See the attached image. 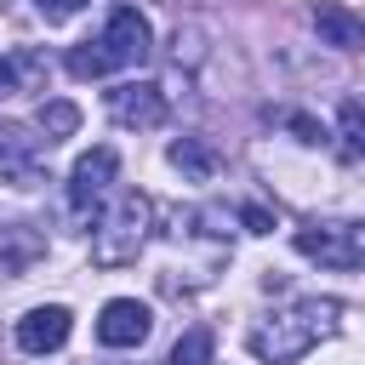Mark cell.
<instances>
[{"label":"cell","mask_w":365,"mask_h":365,"mask_svg":"<svg viewBox=\"0 0 365 365\" xmlns=\"http://www.w3.org/2000/svg\"><path fill=\"white\" fill-rule=\"evenodd\" d=\"M68 331H74V314L63 302H46V308H29L17 319V348L23 354H57L68 342Z\"/></svg>","instance_id":"obj_6"},{"label":"cell","mask_w":365,"mask_h":365,"mask_svg":"<svg viewBox=\"0 0 365 365\" xmlns=\"http://www.w3.org/2000/svg\"><path fill=\"white\" fill-rule=\"evenodd\" d=\"M291 131H297V137H302V143H319V125H314V120H308V114H291Z\"/></svg>","instance_id":"obj_18"},{"label":"cell","mask_w":365,"mask_h":365,"mask_svg":"<svg viewBox=\"0 0 365 365\" xmlns=\"http://www.w3.org/2000/svg\"><path fill=\"white\" fill-rule=\"evenodd\" d=\"M103 51H108V63L120 68H137V63H148V51H154V29H148V17L137 11V6H120L114 17H108V29H103Z\"/></svg>","instance_id":"obj_3"},{"label":"cell","mask_w":365,"mask_h":365,"mask_svg":"<svg viewBox=\"0 0 365 365\" xmlns=\"http://www.w3.org/2000/svg\"><path fill=\"white\" fill-rule=\"evenodd\" d=\"M148 217H154L148 194H120V200H114V211L103 217L97 240H91V262H103V268L131 262V257L143 251V240H148Z\"/></svg>","instance_id":"obj_2"},{"label":"cell","mask_w":365,"mask_h":365,"mask_svg":"<svg viewBox=\"0 0 365 365\" xmlns=\"http://www.w3.org/2000/svg\"><path fill=\"white\" fill-rule=\"evenodd\" d=\"M74 125H80V108L74 103H63V97L57 103H40V131L46 137H68Z\"/></svg>","instance_id":"obj_15"},{"label":"cell","mask_w":365,"mask_h":365,"mask_svg":"<svg viewBox=\"0 0 365 365\" xmlns=\"http://www.w3.org/2000/svg\"><path fill=\"white\" fill-rule=\"evenodd\" d=\"M336 125H342V148H348V154H365V103H359V97L342 103Z\"/></svg>","instance_id":"obj_14"},{"label":"cell","mask_w":365,"mask_h":365,"mask_svg":"<svg viewBox=\"0 0 365 365\" xmlns=\"http://www.w3.org/2000/svg\"><path fill=\"white\" fill-rule=\"evenodd\" d=\"M331 319H336V302H302V308L279 314L274 325H262V331L251 336V354L268 359V365H297V359L331 331Z\"/></svg>","instance_id":"obj_1"},{"label":"cell","mask_w":365,"mask_h":365,"mask_svg":"<svg viewBox=\"0 0 365 365\" xmlns=\"http://www.w3.org/2000/svg\"><path fill=\"white\" fill-rule=\"evenodd\" d=\"M23 148V131H11V125H0V160H11Z\"/></svg>","instance_id":"obj_19"},{"label":"cell","mask_w":365,"mask_h":365,"mask_svg":"<svg viewBox=\"0 0 365 365\" xmlns=\"http://www.w3.org/2000/svg\"><path fill=\"white\" fill-rule=\"evenodd\" d=\"M108 114H114L125 131H154V125H165V91L148 86V80L114 86V91H108Z\"/></svg>","instance_id":"obj_5"},{"label":"cell","mask_w":365,"mask_h":365,"mask_svg":"<svg viewBox=\"0 0 365 365\" xmlns=\"http://www.w3.org/2000/svg\"><path fill=\"white\" fill-rule=\"evenodd\" d=\"M114 148H91V154H80L74 160V171H68V205L86 217L103 194H108V182H114Z\"/></svg>","instance_id":"obj_7"},{"label":"cell","mask_w":365,"mask_h":365,"mask_svg":"<svg viewBox=\"0 0 365 365\" xmlns=\"http://www.w3.org/2000/svg\"><path fill=\"white\" fill-rule=\"evenodd\" d=\"M148 331H154V314H148V302H137V297H114V302H103V314H97V342H103V348H143Z\"/></svg>","instance_id":"obj_4"},{"label":"cell","mask_w":365,"mask_h":365,"mask_svg":"<svg viewBox=\"0 0 365 365\" xmlns=\"http://www.w3.org/2000/svg\"><path fill=\"white\" fill-rule=\"evenodd\" d=\"M171 165H177V171H188L194 182H205V177L217 171V154H211L200 137H182V143H171Z\"/></svg>","instance_id":"obj_11"},{"label":"cell","mask_w":365,"mask_h":365,"mask_svg":"<svg viewBox=\"0 0 365 365\" xmlns=\"http://www.w3.org/2000/svg\"><path fill=\"white\" fill-rule=\"evenodd\" d=\"M354 234V251H359V262H365V228H348Z\"/></svg>","instance_id":"obj_21"},{"label":"cell","mask_w":365,"mask_h":365,"mask_svg":"<svg viewBox=\"0 0 365 365\" xmlns=\"http://www.w3.org/2000/svg\"><path fill=\"white\" fill-rule=\"evenodd\" d=\"M40 251H46V240L29 222H0V274H23Z\"/></svg>","instance_id":"obj_10"},{"label":"cell","mask_w":365,"mask_h":365,"mask_svg":"<svg viewBox=\"0 0 365 365\" xmlns=\"http://www.w3.org/2000/svg\"><path fill=\"white\" fill-rule=\"evenodd\" d=\"M245 222H251V234H268V228H274V217H268V211H257V205L245 211Z\"/></svg>","instance_id":"obj_20"},{"label":"cell","mask_w":365,"mask_h":365,"mask_svg":"<svg viewBox=\"0 0 365 365\" xmlns=\"http://www.w3.org/2000/svg\"><path fill=\"white\" fill-rule=\"evenodd\" d=\"M23 91V74H17V57H0V97Z\"/></svg>","instance_id":"obj_17"},{"label":"cell","mask_w":365,"mask_h":365,"mask_svg":"<svg viewBox=\"0 0 365 365\" xmlns=\"http://www.w3.org/2000/svg\"><path fill=\"white\" fill-rule=\"evenodd\" d=\"M171 365H211V331L205 325H188L171 348Z\"/></svg>","instance_id":"obj_13"},{"label":"cell","mask_w":365,"mask_h":365,"mask_svg":"<svg viewBox=\"0 0 365 365\" xmlns=\"http://www.w3.org/2000/svg\"><path fill=\"white\" fill-rule=\"evenodd\" d=\"M80 6H86V0H40V17H46V23H63V17H74Z\"/></svg>","instance_id":"obj_16"},{"label":"cell","mask_w":365,"mask_h":365,"mask_svg":"<svg viewBox=\"0 0 365 365\" xmlns=\"http://www.w3.org/2000/svg\"><path fill=\"white\" fill-rule=\"evenodd\" d=\"M114 63H108V51H103V40H80L74 51H68V74L74 80H103Z\"/></svg>","instance_id":"obj_12"},{"label":"cell","mask_w":365,"mask_h":365,"mask_svg":"<svg viewBox=\"0 0 365 365\" xmlns=\"http://www.w3.org/2000/svg\"><path fill=\"white\" fill-rule=\"evenodd\" d=\"M314 29H319V40L325 46H336V51H359L365 46V17H354L348 6H314Z\"/></svg>","instance_id":"obj_9"},{"label":"cell","mask_w":365,"mask_h":365,"mask_svg":"<svg viewBox=\"0 0 365 365\" xmlns=\"http://www.w3.org/2000/svg\"><path fill=\"white\" fill-rule=\"evenodd\" d=\"M297 251L325 262V268H359V251H354L348 228H297Z\"/></svg>","instance_id":"obj_8"}]
</instances>
